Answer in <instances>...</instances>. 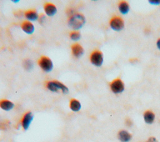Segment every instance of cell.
Instances as JSON below:
<instances>
[{
  "label": "cell",
  "instance_id": "cell-8",
  "mask_svg": "<svg viewBox=\"0 0 160 142\" xmlns=\"http://www.w3.org/2000/svg\"><path fill=\"white\" fill-rule=\"evenodd\" d=\"M44 9L46 14L49 16H54L57 12V8L54 4L51 3H46L44 5Z\"/></svg>",
  "mask_w": 160,
  "mask_h": 142
},
{
  "label": "cell",
  "instance_id": "cell-6",
  "mask_svg": "<svg viewBox=\"0 0 160 142\" xmlns=\"http://www.w3.org/2000/svg\"><path fill=\"white\" fill-rule=\"evenodd\" d=\"M110 88L113 93H120L124 91V84L120 79H116L111 83Z\"/></svg>",
  "mask_w": 160,
  "mask_h": 142
},
{
  "label": "cell",
  "instance_id": "cell-22",
  "mask_svg": "<svg viewBox=\"0 0 160 142\" xmlns=\"http://www.w3.org/2000/svg\"><path fill=\"white\" fill-rule=\"evenodd\" d=\"M156 44H157V47L160 50V38H159L157 41V43H156Z\"/></svg>",
  "mask_w": 160,
  "mask_h": 142
},
{
  "label": "cell",
  "instance_id": "cell-1",
  "mask_svg": "<svg viewBox=\"0 0 160 142\" xmlns=\"http://www.w3.org/2000/svg\"><path fill=\"white\" fill-rule=\"evenodd\" d=\"M86 21L84 16L81 13L72 14L68 19V25L74 30L79 29L82 27Z\"/></svg>",
  "mask_w": 160,
  "mask_h": 142
},
{
  "label": "cell",
  "instance_id": "cell-16",
  "mask_svg": "<svg viewBox=\"0 0 160 142\" xmlns=\"http://www.w3.org/2000/svg\"><path fill=\"white\" fill-rule=\"evenodd\" d=\"M155 118L154 114L151 111H147L144 114V119L146 123L151 124Z\"/></svg>",
  "mask_w": 160,
  "mask_h": 142
},
{
  "label": "cell",
  "instance_id": "cell-4",
  "mask_svg": "<svg viewBox=\"0 0 160 142\" xmlns=\"http://www.w3.org/2000/svg\"><path fill=\"white\" fill-rule=\"evenodd\" d=\"M90 60L91 63L96 66H101L103 63L102 53L98 50L94 51L90 56Z\"/></svg>",
  "mask_w": 160,
  "mask_h": 142
},
{
  "label": "cell",
  "instance_id": "cell-20",
  "mask_svg": "<svg viewBox=\"0 0 160 142\" xmlns=\"http://www.w3.org/2000/svg\"><path fill=\"white\" fill-rule=\"evenodd\" d=\"M147 142H158V141L156 140V139L154 137H151L149 138V139L148 140Z\"/></svg>",
  "mask_w": 160,
  "mask_h": 142
},
{
  "label": "cell",
  "instance_id": "cell-13",
  "mask_svg": "<svg viewBox=\"0 0 160 142\" xmlns=\"http://www.w3.org/2000/svg\"><path fill=\"white\" fill-rule=\"evenodd\" d=\"M24 15L26 18L30 21H36L39 18L38 14L34 9H29L26 11L24 13Z\"/></svg>",
  "mask_w": 160,
  "mask_h": 142
},
{
  "label": "cell",
  "instance_id": "cell-14",
  "mask_svg": "<svg viewBox=\"0 0 160 142\" xmlns=\"http://www.w3.org/2000/svg\"><path fill=\"white\" fill-rule=\"evenodd\" d=\"M69 107L71 108V109L74 112H77L79 111L81 108V105L80 102L76 99H71L69 103Z\"/></svg>",
  "mask_w": 160,
  "mask_h": 142
},
{
  "label": "cell",
  "instance_id": "cell-2",
  "mask_svg": "<svg viewBox=\"0 0 160 142\" xmlns=\"http://www.w3.org/2000/svg\"><path fill=\"white\" fill-rule=\"evenodd\" d=\"M46 88L52 92H58L59 90L64 94H67L69 92V89L63 83L56 81H50L46 83Z\"/></svg>",
  "mask_w": 160,
  "mask_h": 142
},
{
  "label": "cell",
  "instance_id": "cell-21",
  "mask_svg": "<svg viewBox=\"0 0 160 142\" xmlns=\"http://www.w3.org/2000/svg\"><path fill=\"white\" fill-rule=\"evenodd\" d=\"M45 18V17H44V14H41V16H40V17L38 18V19H39V22L40 23H43V19Z\"/></svg>",
  "mask_w": 160,
  "mask_h": 142
},
{
  "label": "cell",
  "instance_id": "cell-10",
  "mask_svg": "<svg viewBox=\"0 0 160 142\" xmlns=\"http://www.w3.org/2000/svg\"><path fill=\"white\" fill-rule=\"evenodd\" d=\"M21 28L27 34H32L34 31V25L28 21H24L21 23Z\"/></svg>",
  "mask_w": 160,
  "mask_h": 142
},
{
  "label": "cell",
  "instance_id": "cell-19",
  "mask_svg": "<svg viewBox=\"0 0 160 142\" xmlns=\"http://www.w3.org/2000/svg\"><path fill=\"white\" fill-rule=\"evenodd\" d=\"M149 3L151 4L158 5V4H160V0H150L149 1Z\"/></svg>",
  "mask_w": 160,
  "mask_h": 142
},
{
  "label": "cell",
  "instance_id": "cell-18",
  "mask_svg": "<svg viewBox=\"0 0 160 142\" xmlns=\"http://www.w3.org/2000/svg\"><path fill=\"white\" fill-rule=\"evenodd\" d=\"M23 65H24V68L29 71V70H31L32 67H33V64H32V62L29 60V59H26L24 61V63H23Z\"/></svg>",
  "mask_w": 160,
  "mask_h": 142
},
{
  "label": "cell",
  "instance_id": "cell-9",
  "mask_svg": "<svg viewBox=\"0 0 160 142\" xmlns=\"http://www.w3.org/2000/svg\"><path fill=\"white\" fill-rule=\"evenodd\" d=\"M71 50L72 54L76 58H80L84 54L83 48L78 43H75L72 45Z\"/></svg>",
  "mask_w": 160,
  "mask_h": 142
},
{
  "label": "cell",
  "instance_id": "cell-11",
  "mask_svg": "<svg viewBox=\"0 0 160 142\" xmlns=\"http://www.w3.org/2000/svg\"><path fill=\"white\" fill-rule=\"evenodd\" d=\"M0 108L5 111H9L14 108V103L8 99H1Z\"/></svg>",
  "mask_w": 160,
  "mask_h": 142
},
{
  "label": "cell",
  "instance_id": "cell-23",
  "mask_svg": "<svg viewBox=\"0 0 160 142\" xmlns=\"http://www.w3.org/2000/svg\"><path fill=\"white\" fill-rule=\"evenodd\" d=\"M126 124H127L128 126H129L132 124V122H131V121L130 119H127L126 121Z\"/></svg>",
  "mask_w": 160,
  "mask_h": 142
},
{
  "label": "cell",
  "instance_id": "cell-15",
  "mask_svg": "<svg viewBox=\"0 0 160 142\" xmlns=\"http://www.w3.org/2000/svg\"><path fill=\"white\" fill-rule=\"evenodd\" d=\"M119 11L123 14H127L130 9L129 5L126 1H121L119 4Z\"/></svg>",
  "mask_w": 160,
  "mask_h": 142
},
{
  "label": "cell",
  "instance_id": "cell-7",
  "mask_svg": "<svg viewBox=\"0 0 160 142\" xmlns=\"http://www.w3.org/2000/svg\"><path fill=\"white\" fill-rule=\"evenodd\" d=\"M33 119V115L31 112H27L26 113L21 121V124L22 127V128L24 130H26L29 127V125L31 124L32 121Z\"/></svg>",
  "mask_w": 160,
  "mask_h": 142
},
{
  "label": "cell",
  "instance_id": "cell-12",
  "mask_svg": "<svg viewBox=\"0 0 160 142\" xmlns=\"http://www.w3.org/2000/svg\"><path fill=\"white\" fill-rule=\"evenodd\" d=\"M131 134L127 131L122 130L118 133L119 139L122 142H128L131 139Z\"/></svg>",
  "mask_w": 160,
  "mask_h": 142
},
{
  "label": "cell",
  "instance_id": "cell-17",
  "mask_svg": "<svg viewBox=\"0 0 160 142\" xmlns=\"http://www.w3.org/2000/svg\"><path fill=\"white\" fill-rule=\"evenodd\" d=\"M69 36H70V38L72 40H73V41H78L81 38V34H80V33L79 31H72V32L70 33Z\"/></svg>",
  "mask_w": 160,
  "mask_h": 142
},
{
  "label": "cell",
  "instance_id": "cell-5",
  "mask_svg": "<svg viewBox=\"0 0 160 142\" xmlns=\"http://www.w3.org/2000/svg\"><path fill=\"white\" fill-rule=\"evenodd\" d=\"M109 24L112 29L117 31L122 30L124 26V21L119 17L112 18L109 22Z\"/></svg>",
  "mask_w": 160,
  "mask_h": 142
},
{
  "label": "cell",
  "instance_id": "cell-3",
  "mask_svg": "<svg viewBox=\"0 0 160 142\" xmlns=\"http://www.w3.org/2000/svg\"><path fill=\"white\" fill-rule=\"evenodd\" d=\"M38 64L41 68L45 72H50L53 68V64L50 58L47 56H42L38 60Z\"/></svg>",
  "mask_w": 160,
  "mask_h": 142
}]
</instances>
